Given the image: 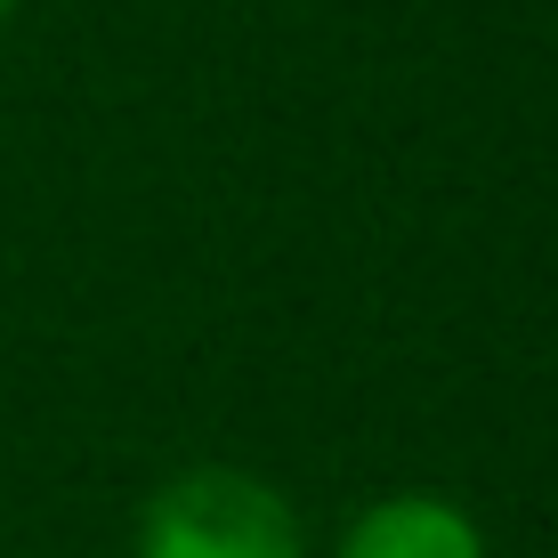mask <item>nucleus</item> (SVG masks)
<instances>
[{
  "mask_svg": "<svg viewBox=\"0 0 558 558\" xmlns=\"http://www.w3.org/2000/svg\"><path fill=\"white\" fill-rule=\"evenodd\" d=\"M340 558H486V534L446 494H389L349 526Z\"/></svg>",
  "mask_w": 558,
  "mask_h": 558,
  "instance_id": "2",
  "label": "nucleus"
},
{
  "mask_svg": "<svg viewBox=\"0 0 558 558\" xmlns=\"http://www.w3.org/2000/svg\"><path fill=\"white\" fill-rule=\"evenodd\" d=\"M138 558H307L300 518L252 470H186L138 518Z\"/></svg>",
  "mask_w": 558,
  "mask_h": 558,
  "instance_id": "1",
  "label": "nucleus"
},
{
  "mask_svg": "<svg viewBox=\"0 0 558 558\" xmlns=\"http://www.w3.org/2000/svg\"><path fill=\"white\" fill-rule=\"evenodd\" d=\"M9 9H16V0H0V16H9Z\"/></svg>",
  "mask_w": 558,
  "mask_h": 558,
  "instance_id": "3",
  "label": "nucleus"
}]
</instances>
